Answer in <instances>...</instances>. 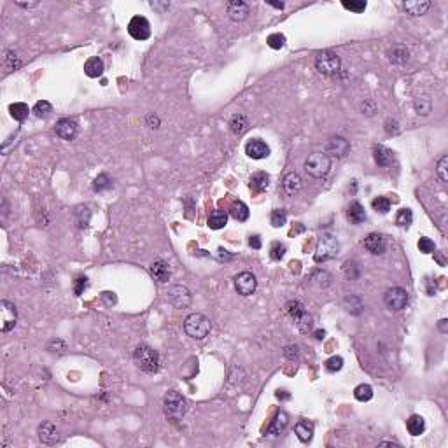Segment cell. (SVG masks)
Here are the masks:
<instances>
[{
	"label": "cell",
	"mask_w": 448,
	"mask_h": 448,
	"mask_svg": "<svg viewBox=\"0 0 448 448\" xmlns=\"http://www.w3.org/2000/svg\"><path fill=\"white\" fill-rule=\"evenodd\" d=\"M18 5H21V7H35L37 2H33V4H23V2H18Z\"/></svg>",
	"instance_id": "62"
},
{
	"label": "cell",
	"mask_w": 448,
	"mask_h": 448,
	"mask_svg": "<svg viewBox=\"0 0 448 448\" xmlns=\"http://www.w3.org/2000/svg\"><path fill=\"white\" fill-rule=\"evenodd\" d=\"M305 170L308 175L315 177V179L326 177L331 170V158L326 152H313L305 161Z\"/></svg>",
	"instance_id": "6"
},
{
	"label": "cell",
	"mask_w": 448,
	"mask_h": 448,
	"mask_svg": "<svg viewBox=\"0 0 448 448\" xmlns=\"http://www.w3.org/2000/svg\"><path fill=\"white\" fill-rule=\"evenodd\" d=\"M341 368H343V359H341L340 355H333V357L326 361V369L329 373H336V371H340Z\"/></svg>",
	"instance_id": "47"
},
{
	"label": "cell",
	"mask_w": 448,
	"mask_h": 448,
	"mask_svg": "<svg viewBox=\"0 0 448 448\" xmlns=\"http://www.w3.org/2000/svg\"><path fill=\"white\" fill-rule=\"evenodd\" d=\"M447 168H448V156H441L440 161H438L436 165V172H438V177H440L443 182H448V173H447Z\"/></svg>",
	"instance_id": "45"
},
{
	"label": "cell",
	"mask_w": 448,
	"mask_h": 448,
	"mask_svg": "<svg viewBox=\"0 0 448 448\" xmlns=\"http://www.w3.org/2000/svg\"><path fill=\"white\" fill-rule=\"evenodd\" d=\"M2 63H4L5 70L12 72V70H18L21 67V60L18 58V54L11 49H5L4 51V58H2Z\"/></svg>",
	"instance_id": "33"
},
{
	"label": "cell",
	"mask_w": 448,
	"mask_h": 448,
	"mask_svg": "<svg viewBox=\"0 0 448 448\" xmlns=\"http://www.w3.org/2000/svg\"><path fill=\"white\" fill-rule=\"evenodd\" d=\"M413 222V214L410 208H401L396 215V224L401 228H408L410 224Z\"/></svg>",
	"instance_id": "39"
},
{
	"label": "cell",
	"mask_w": 448,
	"mask_h": 448,
	"mask_svg": "<svg viewBox=\"0 0 448 448\" xmlns=\"http://www.w3.org/2000/svg\"><path fill=\"white\" fill-rule=\"evenodd\" d=\"M33 112H35L37 118H47V116L53 112V105H51L47 100H40V102H37L35 104Z\"/></svg>",
	"instance_id": "42"
},
{
	"label": "cell",
	"mask_w": 448,
	"mask_h": 448,
	"mask_svg": "<svg viewBox=\"0 0 448 448\" xmlns=\"http://www.w3.org/2000/svg\"><path fill=\"white\" fill-rule=\"evenodd\" d=\"M168 301L175 308H187L191 305V301H193V294H191V291L186 286L177 284V286H172L168 289Z\"/></svg>",
	"instance_id": "10"
},
{
	"label": "cell",
	"mask_w": 448,
	"mask_h": 448,
	"mask_svg": "<svg viewBox=\"0 0 448 448\" xmlns=\"http://www.w3.org/2000/svg\"><path fill=\"white\" fill-rule=\"evenodd\" d=\"M230 128H231V132H233L235 135H244V133L249 130V119H247V116L240 114V112L233 114V116H231V119H230Z\"/></svg>",
	"instance_id": "23"
},
{
	"label": "cell",
	"mask_w": 448,
	"mask_h": 448,
	"mask_svg": "<svg viewBox=\"0 0 448 448\" xmlns=\"http://www.w3.org/2000/svg\"><path fill=\"white\" fill-rule=\"evenodd\" d=\"M88 287V279L86 277H77L76 282H74V293L76 296H81L84 293V289Z\"/></svg>",
	"instance_id": "50"
},
{
	"label": "cell",
	"mask_w": 448,
	"mask_h": 448,
	"mask_svg": "<svg viewBox=\"0 0 448 448\" xmlns=\"http://www.w3.org/2000/svg\"><path fill=\"white\" fill-rule=\"evenodd\" d=\"M128 33L135 40H147L151 37V25L144 16H135L128 23Z\"/></svg>",
	"instance_id": "11"
},
{
	"label": "cell",
	"mask_w": 448,
	"mask_h": 448,
	"mask_svg": "<svg viewBox=\"0 0 448 448\" xmlns=\"http://www.w3.org/2000/svg\"><path fill=\"white\" fill-rule=\"evenodd\" d=\"M343 5L345 9H347V11H352V12H364V9H366V2L364 0H350V2H348V0H343Z\"/></svg>",
	"instance_id": "44"
},
{
	"label": "cell",
	"mask_w": 448,
	"mask_h": 448,
	"mask_svg": "<svg viewBox=\"0 0 448 448\" xmlns=\"http://www.w3.org/2000/svg\"><path fill=\"white\" fill-rule=\"evenodd\" d=\"M249 245H251L252 249H261V238H259L258 235H254V237H251V240H249Z\"/></svg>",
	"instance_id": "55"
},
{
	"label": "cell",
	"mask_w": 448,
	"mask_h": 448,
	"mask_svg": "<svg viewBox=\"0 0 448 448\" xmlns=\"http://www.w3.org/2000/svg\"><path fill=\"white\" fill-rule=\"evenodd\" d=\"M287 426V415L284 412H279L277 413V417L273 419V422L270 424L268 427V434H273V436H279V434L284 433V429H286Z\"/></svg>",
	"instance_id": "31"
},
{
	"label": "cell",
	"mask_w": 448,
	"mask_h": 448,
	"mask_svg": "<svg viewBox=\"0 0 448 448\" xmlns=\"http://www.w3.org/2000/svg\"><path fill=\"white\" fill-rule=\"evenodd\" d=\"M151 275L154 277L158 282L165 284L170 280V265L163 259H158L151 265Z\"/></svg>",
	"instance_id": "21"
},
{
	"label": "cell",
	"mask_w": 448,
	"mask_h": 448,
	"mask_svg": "<svg viewBox=\"0 0 448 448\" xmlns=\"http://www.w3.org/2000/svg\"><path fill=\"white\" fill-rule=\"evenodd\" d=\"M286 219H287V214L284 208H277V210L272 212V215H270V224H272L273 228H280L286 224Z\"/></svg>",
	"instance_id": "41"
},
{
	"label": "cell",
	"mask_w": 448,
	"mask_h": 448,
	"mask_svg": "<svg viewBox=\"0 0 448 448\" xmlns=\"http://www.w3.org/2000/svg\"><path fill=\"white\" fill-rule=\"evenodd\" d=\"M226 12L231 21H244L251 14V9L242 0H233V2H228L226 4Z\"/></svg>",
	"instance_id": "15"
},
{
	"label": "cell",
	"mask_w": 448,
	"mask_h": 448,
	"mask_svg": "<svg viewBox=\"0 0 448 448\" xmlns=\"http://www.w3.org/2000/svg\"><path fill=\"white\" fill-rule=\"evenodd\" d=\"M102 298H104V301L107 303L109 306L114 305V303H116V296H114V293H109V291H107V293L102 294Z\"/></svg>",
	"instance_id": "54"
},
{
	"label": "cell",
	"mask_w": 448,
	"mask_h": 448,
	"mask_svg": "<svg viewBox=\"0 0 448 448\" xmlns=\"http://www.w3.org/2000/svg\"><path fill=\"white\" fill-rule=\"evenodd\" d=\"M266 4L272 5V7H275V9H284V2H272V0H268Z\"/></svg>",
	"instance_id": "59"
},
{
	"label": "cell",
	"mask_w": 448,
	"mask_h": 448,
	"mask_svg": "<svg viewBox=\"0 0 448 448\" xmlns=\"http://www.w3.org/2000/svg\"><path fill=\"white\" fill-rule=\"evenodd\" d=\"M324 336H326V333H324V331H317V333H315V338H317V340H322Z\"/></svg>",
	"instance_id": "61"
},
{
	"label": "cell",
	"mask_w": 448,
	"mask_h": 448,
	"mask_svg": "<svg viewBox=\"0 0 448 448\" xmlns=\"http://www.w3.org/2000/svg\"><path fill=\"white\" fill-rule=\"evenodd\" d=\"M270 177L266 175L265 172H258L251 177V182H249V187H251L252 193H263V191L268 187Z\"/></svg>",
	"instance_id": "26"
},
{
	"label": "cell",
	"mask_w": 448,
	"mask_h": 448,
	"mask_svg": "<svg viewBox=\"0 0 448 448\" xmlns=\"http://www.w3.org/2000/svg\"><path fill=\"white\" fill-rule=\"evenodd\" d=\"M373 208L377 212H380V214H387L389 210H391V201H389V198L385 196H378L373 200Z\"/></svg>",
	"instance_id": "43"
},
{
	"label": "cell",
	"mask_w": 448,
	"mask_h": 448,
	"mask_svg": "<svg viewBox=\"0 0 448 448\" xmlns=\"http://www.w3.org/2000/svg\"><path fill=\"white\" fill-rule=\"evenodd\" d=\"M228 224V215L222 214V212H214V214L208 217V226L210 230H221Z\"/></svg>",
	"instance_id": "37"
},
{
	"label": "cell",
	"mask_w": 448,
	"mask_h": 448,
	"mask_svg": "<svg viewBox=\"0 0 448 448\" xmlns=\"http://www.w3.org/2000/svg\"><path fill=\"white\" fill-rule=\"evenodd\" d=\"M284 254H286V245H282V244H273V247H272V258L279 261V259H282V258H284Z\"/></svg>",
	"instance_id": "51"
},
{
	"label": "cell",
	"mask_w": 448,
	"mask_h": 448,
	"mask_svg": "<svg viewBox=\"0 0 448 448\" xmlns=\"http://www.w3.org/2000/svg\"><path fill=\"white\" fill-rule=\"evenodd\" d=\"M364 249L368 252H371V254L380 256V254H384L385 249H387V242H385V238L382 237V235L371 233L364 238Z\"/></svg>",
	"instance_id": "17"
},
{
	"label": "cell",
	"mask_w": 448,
	"mask_h": 448,
	"mask_svg": "<svg viewBox=\"0 0 448 448\" xmlns=\"http://www.w3.org/2000/svg\"><path fill=\"white\" fill-rule=\"evenodd\" d=\"M373 158H375V163L378 166H384L385 168V166H391L392 161H394V152L384 146H377L373 149Z\"/></svg>",
	"instance_id": "20"
},
{
	"label": "cell",
	"mask_w": 448,
	"mask_h": 448,
	"mask_svg": "<svg viewBox=\"0 0 448 448\" xmlns=\"http://www.w3.org/2000/svg\"><path fill=\"white\" fill-rule=\"evenodd\" d=\"M338 251H340V244L334 237L331 235H324L322 238L319 240L315 249V261L317 263H324V261H329V259L336 258Z\"/></svg>",
	"instance_id": "7"
},
{
	"label": "cell",
	"mask_w": 448,
	"mask_h": 448,
	"mask_svg": "<svg viewBox=\"0 0 448 448\" xmlns=\"http://www.w3.org/2000/svg\"><path fill=\"white\" fill-rule=\"evenodd\" d=\"M39 440L42 441L44 445H54L58 440H60V434H58V429L53 422H42L39 426Z\"/></svg>",
	"instance_id": "19"
},
{
	"label": "cell",
	"mask_w": 448,
	"mask_h": 448,
	"mask_svg": "<svg viewBox=\"0 0 448 448\" xmlns=\"http://www.w3.org/2000/svg\"><path fill=\"white\" fill-rule=\"evenodd\" d=\"M350 152V142L345 137H331L326 144V154L333 156V158H345Z\"/></svg>",
	"instance_id": "12"
},
{
	"label": "cell",
	"mask_w": 448,
	"mask_h": 448,
	"mask_svg": "<svg viewBox=\"0 0 448 448\" xmlns=\"http://www.w3.org/2000/svg\"><path fill=\"white\" fill-rule=\"evenodd\" d=\"M413 107H415L417 114L427 116V114H429V112H431V109H433V102H431L427 97L417 98V100L413 102Z\"/></svg>",
	"instance_id": "40"
},
{
	"label": "cell",
	"mask_w": 448,
	"mask_h": 448,
	"mask_svg": "<svg viewBox=\"0 0 448 448\" xmlns=\"http://www.w3.org/2000/svg\"><path fill=\"white\" fill-rule=\"evenodd\" d=\"M9 112H11V116L16 119V121L23 123L26 118H28L30 109H28V105L23 104V102H16V104H12L11 107H9Z\"/></svg>",
	"instance_id": "34"
},
{
	"label": "cell",
	"mask_w": 448,
	"mask_h": 448,
	"mask_svg": "<svg viewBox=\"0 0 448 448\" xmlns=\"http://www.w3.org/2000/svg\"><path fill=\"white\" fill-rule=\"evenodd\" d=\"M343 272H345V275H347V279L355 280L359 277V266L355 265L354 261H347L343 266Z\"/></svg>",
	"instance_id": "48"
},
{
	"label": "cell",
	"mask_w": 448,
	"mask_h": 448,
	"mask_svg": "<svg viewBox=\"0 0 448 448\" xmlns=\"http://www.w3.org/2000/svg\"><path fill=\"white\" fill-rule=\"evenodd\" d=\"M231 258H233V256L228 254V251H224V249H219V259H221V261H222V259H231Z\"/></svg>",
	"instance_id": "56"
},
{
	"label": "cell",
	"mask_w": 448,
	"mask_h": 448,
	"mask_svg": "<svg viewBox=\"0 0 448 448\" xmlns=\"http://www.w3.org/2000/svg\"><path fill=\"white\" fill-rule=\"evenodd\" d=\"M419 249H420V252H424V254H431V252H434V242L431 240V238H427V237H422L419 240Z\"/></svg>",
	"instance_id": "49"
},
{
	"label": "cell",
	"mask_w": 448,
	"mask_h": 448,
	"mask_svg": "<svg viewBox=\"0 0 448 448\" xmlns=\"http://www.w3.org/2000/svg\"><path fill=\"white\" fill-rule=\"evenodd\" d=\"M445 326H447V320H445V319H443V320H440V329L443 331V333H445V331H447V327H445Z\"/></svg>",
	"instance_id": "63"
},
{
	"label": "cell",
	"mask_w": 448,
	"mask_h": 448,
	"mask_svg": "<svg viewBox=\"0 0 448 448\" xmlns=\"http://www.w3.org/2000/svg\"><path fill=\"white\" fill-rule=\"evenodd\" d=\"M284 355H286L289 361H294V359L299 357V350H298L296 345H289V347L284 348Z\"/></svg>",
	"instance_id": "52"
},
{
	"label": "cell",
	"mask_w": 448,
	"mask_h": 448,
	"mask_svg": "<svg viewBox=\"0 0 448 448\" xmlns=\"http://www.w3.org/2000/svg\"><path fill=\"white\" fill-rule=\"evenodd\" d=\"M354 398L357 399V401H361V403L369 401V399L373 398V387L371 385H368V384L357 385V387L354 389Z\"/></svg>",
	"instance_id": "36"
},
{
	"label": "cell",
	"mask_w": 448,
	"mask_h": 448,
	"mask_svg": "<svg viewBox=\"0 0 448 448\" xmlns=\"http://www.w3.org/2000/svg\"><path fill=\"white\" fill-rule=\"evenodd\" d=\"M403 9L410 16H422L431 9L429 0H417V2H403Z\"/></svg>",
	"instance_id": "22"
},
{
	"label": "cell",
	"mask_w": 448,
	"mask_h": 448,
	"mask_svg": "<svg viewBox=\"0 0 448 448\" xmlns=\"http://www.w3.org/2000/svg\"><path fill=\"white\" fill-rule=\"evenodd\" d=\"M347 215L350 219V222H354V224H361V222L366 221V210L359 201H352L350 207H348Z\"/></svg>",
	"instance_id": "27"
},
{
	"label": "cell",
	"mask_w": 448,
	"mask_h": 448,
	"mask_svg": "<svg viewBox=\"0 0 448 448\" xmlns=\"http://www.w3.org/2000/svg\"><path fill=\"white\" fill-rule=\"evenodd\" d=\"M112 187V179L107 175V173H100L97 179L93 180V189L97 193H104V191L111 189Z\"/></svg>",
	"instance_id": "38"
},
{
	"label": "cell",
	"mask_w": 448,
	"mask_h": 448,
	"mask_svg": "<svg viewBox=\"0 0 448 448\" xmlns=\"http://www.w3.org/2000/svg\"><path fill=\"white\" fill-rule=\"evenodd\" d=\"M245 154L252 159H265L270 156V147L265 140L251 139L247 144H245Z\"/></svg>",
	"instance_id": "14"
},
{
	"label": "cell",
	"mask_w": 448,
	"mask_h": 448,
	"mask_svg": "<svg viewBox=\"0 0 448 448\" xmlns=\"http://www.w3.org/2000/svg\"><path fill=\"white\" fill-rule=\"evenodd\" d=\"M384 301L389 310L399 312V310L406 308V305H408V293H406V289H403V287H391V289L385 293Z\"/></svg>",
	"instance_id": "8"
},
{
	"label": "cell",
	"mask_w": 448,
	"mask_h": 448,
	"mask_svg": "<svg viewBox=\"0 0 448 448\" xmlns=\"http://www.w3.org/2000/svg\"><path fill=\"white\" fill-rule=\"evenodd\" d=\"M147 119H149V121H151L152 128H158V126H159V119L156 118V116H152V114H151V116H149V118H147Z\"/></svg>",
	"instance_id": "58"
},
{
	"label": "cell",
	"mask_w": 448,
	"mask_h": 448,
	"mask_svg": "<svg viewBox=\"0 0 448 448\" xmlns=\"http://www.w3.org/2000/svg\"><path fill=\"white\" fill-rule=\"evenodd\" d=\"M16 320H18L16 306L7 299L0 301V329H2V333H9L16 326Z\"/></svg>",
	"instance_id": "9"
},
{
	"label": "cell",
	"mask_w": 448,
	"mask_h": 448,
	"mask_svg": "<svg viewBox=\"0 0 448 448\" xmlns=\"http://www.w3.org/2000/svg\"><path fill=\"white\" fill-rule=\"evenodd\" d=\"M378 445H380V447H398V448L401 447V445L396 443V441H380Z\"/></svg>",
	"instance_id": "57"
},
{
	"label": "cell",
	"mask_w": 448,
	"mask_h": 448,
	"mask_svg": "<svg viewBox=\"0 0 448 448\" xmlns=\"http://www.w3.org/2000/svg\"><path fill=\"white\" fill-rule=\"evenodd\" d=\"M301 187H303V180L296 172H291V173H287V175L284 177L282 189H284V193H286L287 196H296V194L301 191Z\"/></svg>",
	"instance_id": "18"
},
{
	"label": "cell",
	"mask_w": 448,
	"mask_h": 448,
	"mask_svg": "<svg viewBox=\"0 0 448 448\" xmlns=\"http://www.w3.org/2000/svg\"><path fill=\"white\" fill-rule=\"evenodd\" d=\"M210 320L203 315V313H191L186 320H184V329L194 340H203L210 333Z\"/></svg>",
	"instance_id": "4"
},
{
	"label": "cell",
	"mask_w": 448,
	"mask_h": 448,
	"mask_svg": "<svg viewBox=\"0 0 448 448\" xmlns=\"http://www.w3.org/2000/svg\"><path fill=\"white\" fill-rule=\"evenodd\" d=\"M258 287V280L256 275L251 272H242L235 277V289L238 291V294L242 296H251Z\"/></svg>",
	"instance_id": "13"
},
{
	"label": "cell",
	"mask_w": 448,
	"mask_h": 448,
	"mask_svg": "<svg viewBox=\"0 0 448 448\" xmlns=\"http://www.w3.org/2000/svg\"><path fill=\"white\" fill-rule=\"evenodd\" d=\"M286 312H287V315L294 320L296 327L301 331V333H308V331H312V327H313L312 315L306 312V308L303 306V303H299V301L286 303Z\"/></svg>",
	"instance_id": "3"
},
{
	"label": "cell",
	"mask_w": 448,
	"mask_h": 448,
	"mask_svg": "<svg viewBox=\"0 0 448 448\" xmlns=\"http://www.w3.org/2000/svg\"><path fill=\"white\" fill-rule=\"evenodd\" d=\"M362 114H375V111H377V105H375V102L373 100H364V104H362Z\"/></svg>",
	"instance_id": "53"
},
{
	"label": "cell",
	"mask_w": 448,
	"mask_h": 448,
	"mask_svg": "<svg viewBox=\"0 0 448 448\" xmlns=\"http://www.w3.org/2000/svg\"><path fill=\"white\" fill-rule=\"evenodd\" d=\"M345 306H347V310L352 313V315H359V313L362 312V301H361V298L355 296V294H348V296H345Z\"/></svg>",
	"instance_id": "35"
},
{
	"label": "cell",
	"mask_w": 448,
	"mask_h": 448,
	"mask_svg": "<svg viewBox=\"0 0 448 448\" xmlns=\"http://www.w3.org/2000/svg\"><path fill=\"white\" fill-rule=\"evenodd\" d=\"M230 214H231V217H233L235 221L244 222V221H247L249 219V207L244 203V201L238 200V201H235V203L231 205Z\"/></svg>",
	"instance_id": "30"
},
{
	"label": "cell",
	"mask_w": 448,
	"mask_h": 448,
	"mask_svg": "<svg viewBox=\"0 0 448 448\" xmlns=\"http://www.w3.org/2000/svg\"><path fill=\"white\" fill-rule=\"evenodd\" d=\"M84 72L88 77H100L104 74V61L98 56H93L84 63Z\"/></svg>",
	"instance_id": "25"
},
{
	"label": "cell",
	"mask_w": 448,
	"mask_h": 448,
	"mask_svg": "<svg viewBox=\"0 0 448 448\" xmlns=\"http://www.w3.org/2000/svg\"><path fill=\"white\" fill-rule=\"evenodd\" d=\"M163 406H165V415L173 422H177L186 415V399L177 391L166 392L165 399H163Z\"/></svg>",
	"instance_id": "5"
},
{
	"label": "cell",
	"mask_w": 448,
	"mask_h": 448,
	"mask_svg": "<svg viewBox=\"0 0 448 448\" xmlns=\"http://www.w3.org/2000/svg\"><path fill=\"white\" fill-rule=\"evenodd\" d=\"M90 217H91L90 208L84 207V205L76 207V210H74V221H76L77 228H86L90 224Z\"/></svg>",
	"instance_id": "32"
},
{
	"label": "cell",
	"mask_w": 448,
	"mask_h": 448,
	"mask_svg": "<svg viewBox=\"0 0 448 448\" xmlns=\"http://www.w3.org/2000/svg\"><path fill=\"white\" fill-rule=\"evenodd\" d=\"M266 44H268L272 49H280V47H284V44H286V37H284L282 33H272V35H268V39H266Z\"/></svg>",
	"instance_id": "46"
},
{
	"label": "cell",
	"mask_w": 448,
	"mask_h": 448,
	"mask_svg": "<svg viewBox=\"0 0 448 448\" xmlns=\"http://www.w3.org/2000/svg\"><path fill=\"white\" fill-rule=\"evenodd\" d=\"M133 361H135L137 368H140L144 373H156L159 369V354L147 345H140L135 348Z\"/></svg>",
	"instance_id": "1"
},
{
	"label": "cell",
	"mask_w": 448,
	"mask_h": 448,
	"mask_svg": "<svg viewBox=\"0 0 448 448\" xmlns=\"http://www.w3.org/2000/svg\"><path fill=\"white\" fill-rule=\"evenodd\" d=\"M406 429L412 436H420L426 431V420L420 415H412L406 420Z\"/></svg>",
	"instance_id": "28"
},
{
	"label": "cell",
	"mask_w": 448,
	"mask_h": 448,
	"mask_svg": "<svg viewBox=\"0 0 448 448\" xmlns=\"http://www.w3.org/2000/svg\"><path fill=\"white\" fill-rule=\"evenodd\" d=\"M54 132L60 139L63 140H72L77 135V123L70 118H61L54 126Z\"/></svg>",
	"instance_id": "16"
},
{
	"label": "cell",
	"mask_w": 448,
	"mask_h": 448,
	"mask_svg": "<svg viewBox=\"0 0 448 448\" xmlns=\"http://www.w3.org/2000/svg\"><path fill=\"white\" fill-rule=\"evenodd\" d=\"M315 68L322 76H327V77L338 76L341 70V60L334 51H329V49L320 51L315 56Z\"/></svg>",
	"instance_id": "2"
},
{
	"label": "cell",
	"mask_w": 448,
	"mask_h": 448,
	"mask_svg": "<svg viewBox=\"0 0 448 448\" xmlns=\"http://www.w3.org/2000/svg\"><path fill=\"white\" fill-rule=\"evenodd\" d=\"M408 49H406L405 46H394L391 51H389V60H391V63L394 65H403L408 61Z\"/></svg>",
	"instance_id": "29"
},
{
	"label": "cell",
	"mask_w": 448,
	"mask_h": 448,
	"mask_svg": "<svg viewBox=\"0 0 448 448\" xmlns=\"http://www.w3.org/2000/svg\"><path fill=\"white\" fill-rule=\"evenodd\" d=\"M294 433L303 443H308L313 436V424L308 422V420H299V422L294 426Z\"/></svg>",
	"instance_id": "24"
},
{
	"label": "cell",
	"mask_w": 448,
	"mask_h": 448,
	"mask_svg": "<svg viewBox=\"0 0 448 448\" xmlns=\"http://www.w3.org/2000/svg\"><path fill=\"white\" fill-rule=\"evenodd\" d=\"M277 398H279V399H289L291 396L287 394L286 391H279V392H277Z\"/></svg>",
	"instance_id": "60"
}]
</instances>
